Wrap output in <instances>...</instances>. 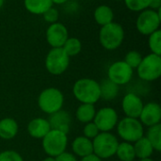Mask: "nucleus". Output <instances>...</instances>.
<instances>
[{"label":"nucleus","instance_id":"obj_1","mask_svg":"<svg viewBox=\"0 0 161 161\" xmlns=\"http://www.w3.org/2000/svg\"><path fill=\"white\" fill-rule=\"evenodd\" d=\"M74 96L81 104L97 103L100 98V85L92 78H80L76 80L73 87Z\"/></svg>","mask_w":161,"mask_h":161},{"label":"nucleus","instance_id":"obj_2","mask_svg":"<svg viewBox=\"0 0 161 161\" xmlns=\"http://www.w3.org/2000/svg\"><path fill=\"white\" fill-rule=\"evenodd\" d=\"M125 39L124 27L116 23L112 22L101 27L99 32L100 44L107 50L112 51L119 48Z\"/></svg>","mask_w":161,"mask_h":161},{"label":"nucleus","instance_id":"obj_3","mask_svg":"<svg viewBox=\"0 0 161 161\" xmlns=\"http://www.w3.org/2000/svg\"><path fill=\"white\" fill-rule=\"evenodd\" d=\"M42 141L43 151L48 157L56 158L62 153L66 152L68 137L67 134L61 131L51 129Z\"/></svg>","mask_w":161,"mask_h":161},{"label":"nucleus","instance_id":"obj_4","mask_svg":"<svg viewBox=\"0 0 161 161\" xmlns=\"http://www.w3.org/2000/svg\"><path fill=\"white\" fill-rule=\"evenodd\" d=\"M63 104V93L57 88L51 87L44 89L38 97L39 108L48 115L62 109Z\"/></svg>","mask_w":161,"mask_h":161},{"label":"nucleus","instance_id":"obj_5","mask_svg":"<svg viewBox=\"0 0 161 161\" xmlns=\"http://www.w3.org/2000/svg\"><path fill=\"white\" fill-rule=\"evenodd\" d=\"M119 142L110 132H100L92 140L93 154L101 159L110 158L115 156Z\"/></svg>","mask_w":161,"mask_h":161},{"label":"nucleus","instance_id":"obj_6","mask_svg":"<svg viewBox=\"0 0 161 161\" xmlns=\"http://www.w3.org/2000/svg\"><path fill=\"white\" fill-rule=\"evenodd\" d=\"M117 132L121 139L126 142L134 143L143 137V125L139 119L125 117L117 124Z\"/></svg>","mask_w":161,"mask_h":161},{"label":"nucleus","instance_id":"obj_7","mask_svg":"<svg viewBox=\"0 0 161 161\" xmlns=\"http://www.w3.org/2000/svg\"><path fill=\"white\" fill-rule=\"evenodd\" d=\"M161 24V8L154 10L151 8L140 12L136 20L137 30L144 36H149L159 29Z\"/></svg>","mask_w":161,"mask_h":161},{"label":"nucleus","instance_id":"obj_8","mask_svg":"<svg viewBox=\"0 0 161 161\" xmlns=\"http://www.w3.org/2000/svg\"><path fill=\"white\" fill-rule=\"evenodd\" d=\"M138 75L144 81H155L161 75V58L156 54H149L142 58L137 68Z\"/></svg>","mask_w":161,"mask_h":161},{"label":"nucleus","instance_id":"obj_9","mask_svg":"<svg viewBox=\"0 0 161 161\" xmlns=\"http://www.w3.org/2000/svg\"><path fill=\"white\" fill-rule=\"evenodd\" d=\"M70 58L62 47L52 48L46 55L44 65L47 72L53 75H62L69 67Z\"/></svg>","mask_w":161,"mask_h":161},{"label":"nucleus","instance_id":"obj_10","mask_svg":"<svg viewBox=\"0 0 161 161\" xmlns=\"http://www.w3.org/2000/svg\"><path fill=\"white\" fill-rule=\"evenodd\" d=\"M133 76V69L124 60L113 62L108 70V78L118 86L125 85L130 82Z\"/></svg>","mask_w":161,"mask_h":161},{"label":"nucleus","instance_id":"obj_11","mask_svg":"<svg viewBox=\"0 0 161 161\" xmlns=\"http://www.w3.org/2000/svg\"><path fill=\"white\" fill-rule=\"evenodd\" d=\"M92 122L96 125L100 132H109L118 124V114L112 108H102L96 111Z\"/></svg>","mask_w":161,"mask_h":161},{"label":"nucleus","instance_id":"obj_12","mask_svg":"<svg viewBox=\"0 0 161 161\" xmlns=\"http://www.w3.org/2000/svg\"><path fill=\"white\" fill-rule=\"evenodd\" d=\"M46 41L52 48L62 47L69 37L67 27L58 22L49 25L45 33Z\"/></svg>","mask_w":161,"mask_h":161},{"label":"nucleus","instance_id":"obj_13","mask_svg":"<svg viewBox=\"0 0 161 161\" xmlns=\"http://www.w3.org/2000/svg\"><path fill=\"white\" fill-rule=\"evenodd\" d=\"M139 119L142 125L147 127L160 124L161 108L159 104L156 102H150L146 105H143Z\"/></svg>","mask_w":161,"mask_h":161},{"label":"nucleus","instance_id":"obj_14","mask_svg":"<svg viewBox=\"0 0 161 161\" xmlns=\"http://www.w3.org/2000/svg\"><path fill=\"white\" fill-rule=\"evenodd\" d=\"M143 108L142 98L136 93L129 92L125 95L122 101V108L126 117L139 119Z\"/></svg>","mask_w":161,"mask_h":161},{"label":"nucleus","instance_id":"obj_15","mask_svg":"<svg viewBox=\"0 0 161 161\" xmlns=\"http://www.w3.org/2000/svg\"><path fill=\"white\" fill-rule=\"evenodd\" d=\"M47 121L51 126V129H56L68 135L72 125V118L67 111L60 109L55 113H52L49 115Z\"/></svg>","mask_w":161,"mask_h":161},{"label":"nucleus","instance_id":"obj_16","mask_svg":"<svg viewBox=\"0 0 161 161\" xmlns=\"http://www.w3.org/2000/svg\"><path fill=\"white\" fill-rule=\"evenodd\" d=\"M51 130V126L46 119L35 118L28 123L27 132L34 139H43V137Z\"/></svg>","mask_w":161,"mask_h":161},{"label":"nucleus","instance_id":"obj_17","mask_svg":"<svg viewBox=\"0 0 161 161\" xmlns=\"http://www.w3.org/2000/svg\"><path fill=\"white\" fill-rule=\"evenodd\" d=\"M72 149L74 154L81 158L90 156L93 154L92 141L84 136L76 137L72 143Z\"/></svg>","mask_w":161,"mask_h":161},{"label":"nucleus","instance_id":"obj_18","mask_svg":"<svg viewBox=\"0 0 161 161\" xmlns=\"http://www.w3.org/2000/svg\"><path fill=\"white\" fill-rule=\"evenodd\" d=\"M19 126L12 118H4L0 120V139L5 141L12 140L18 134Z\"/></svg>","mask_w":161,"mask_h":161},{"label":"nucleus","instance_id":"obj_19","mask_svg":"<svg viewBox=\"0 0 161 161\" xmlns=\"http://www.w3.org/2000/svg\"><path fill=\"white\" fill-rule=\"evenodd\" d=\"M93 18L99 25L104 26V25H108L113 22L114 12L109 6L100 5L94 9Z\"/></svg>","mask_w":161,"mask_h":161},{"label":"nucleus","instance_id":"obj_20","mask_svg":"<svg viewBox=\"0 0 161 161\" xmlns=\"http://www.w3.org/2000/svg\"><path fill=\"white\" fill-rule=\"evenodd\" d=\"M24 5L28 12L35 15H42L53 7L51 0H24Z\"/></svg>","mask_w":161,"mask_h":161},{"label":"nucleus","instance_id":"obj_21","mask_svg":"<svg viewBox=\"0 0 161 161\" xmlns=\"http://www.w3.org/2000/svg\"><path fill=\"white\" fill-rule=\"evenodd\" d=\"M133 146H134L136 158H138L140 159L150 158L155 151L152 144L150 143V142L144 136L142 137L140 140H138L136 142H134Z\"/></svg>","mask_w":161,"mask_h":161},{"label":"nucleus","instance_id":"obj_22","mask_svg":"<svg viewBox=\"0 0 161 161\" xmlns=\"http://www.w3.org/2000/svg\"><path fill=\"white\" fill-rule=\"evenodd\" d=\"M99 85H100V95L101 98H103L104 100L107 101L113 100L114 98H116V96L119 93V90H120L119 86L113 83L112 81H110L108 78L104 79L101 83H99Z\"/></svg>","mask_w":161,"mask_h":161},{"label":"nucleus","instance_id":"obj_23","mask_svg":"<svg viewBox=\"0 0 161 161\" xmlns=\"http://www.w3.org/2000/svg\"><path fill=\"white\" fill-rule=\"evenodd\" d=\"M95 113H96V110H95L94 105L81 104L75 111V117L80 123L87 124V123L93 121Z\"/></svg>","mask_w":161,"mask_h":161},{"label":"nucleus","instance_id":"obj_24","mask_svg":"<svg viewBox=\"0 0 161 161\" xmlns=\"http://www.w3.org/2000/svg\"><path fill=\"white\" fill-rule=\"evenodd\" d=\"M115 155L121 161H134V159L136 158V154L133 144L126 142L118 144Z\"/></svg>","mask_w":161,"mask_h":161},{"label":"nucleus","instance_id":"obj_25","mask_svg":"<svg viewBox=\"0 0 161 161\" xmlns=\"http://www.w3.org/2000/svg\"><path fill=\"white\" fill-rule=\"evenodd\" d=\"M146 139L150 142L155 151L161 150V125H156L148 127Z\"/></svg>","mask_w":161,"mask_h":161},{"label":"nucleus","instance_id":"obj_26","mask_svg":"<svg viewBox=\"0 0 161 161\" xmlns=\"http://www.w3.org/2000/svg\"><path fill=\"white\" fill-rule=\"evenodd\" d=\"M62 49L68 55V57L71 58V57H75L78 55L81 52L82 44H81V42L77 38L68 37V39L62 45Z\"/></svg>","mask_w":161,"mask_h":161},{"label":"nucleus","instance_id":"obj_27","mask_svg":"<svg viewBox=\"0 0 161 161\" xmlns=\"http://www.w3.org/2000/svg\"><path fill=\"white\" fill-rule=\"evenodd\" d=\"M148 45L153 54L158 56L161 55V31L160 29L153 32L149 35L148 38Z\"/></svg>","mask_w":161,"mask_h":161},{"label":"nucleus","instance_id":"obj_28","mask_svg":"<svg viewBox=\"0 0 161 161\" xmlns=\"http://www.w3.org/2000/svg\"><path fill=\"white\" fill-rule=\"evenodd\" d=\"M126 8L135 12H141L149 8L151 0H124Z\"/></svg>","mask_w":161,"mask_h":161},{"label":"nucleus","instance_id":"obj_29","mask_svg":"<svg viewBox=\"0 0 161 161\" xmlns=\"http://www.w3.org/2000/svg\"><path fill=\"white\" fill-rule=\"evenodd\" d=\"M142 59V56L140 52L136 51V50H132V51H129L125 57V62L129 66L131 67L133 70L134 69H137L138 66L140 65L141 61Z\"/></svg>","mask_w":161,"mask_h":161},{"label":"nucleus","instance_id":"obj_30","mask_svg":"<svg viewBox=\"0 0 161 161\" xmlns=\"http://www.w3.org/2000/svg\"><path fill=\"white\" fill-rule=\"evenodd\" d=\"M99 133H100V130L98 129V127L96 126V125L93 122L85 124L84 128H83V136L84 137L92 141Z\"/></svg>","mask_w":161,"mask_h":161},{"label":"nucleus","instance_id":"obj_31","mask_svg":"<svg viewBox=\"0 0 161 161\" xmlns=\"http://www.w3.org/2000/svg\"><path fill=\"white\" fill-rule=\"evenodd\" d=\"M0 161H24V159L18 152L6 150L0 153Z\"/></svg>","mask_w":161,"mask_h":161},{"label":"nucleus","instance_id":"obj_32","mask_svg":"<svg viewBox=\"0 0 161 161\" xmlns=\"http://www.w3.org/2000/svg\"><path fill=\"white\" fill-rule=\"evenodd\" d=\"M42 16H43V20H44L46 23H48V24L51 25V24H54V23L58 22L59 14H58V10L56 8L51 7L49 9H47V10L42 14Z\"/></svg>","mask_w":161,"mask_h":161},{"label":"nucleus","instance_id":"obj_33","mask_svg":"<svg viewBox=\"0 0 161 161\" xmlns=\"http://www.w3.org/2000/svg\"><path fill=\"white\" fill-rule=\"evenodd\" d=\"M55 159H56V161H78L75 155L68 153V152L62 153L61 155L57 157Z\"/></svg>","mask_w":161,"mask_h":161},{"label":"nucleus","instance_id":"obj_34","mask_svg":"<svg viewBox=\"0 0 161 161\" xmlns=\"http://www.w3.org/2000/svg\"><path fill=\"white\" fill-rule=\"evenodd\" d=\"M149 8L154 10H158L161 8V0H151Z\"/></svg>","mask_w":161,"mask_h":161},{"label":"nucleus","instance_id":"obj_35","mask_svg":"<svg viewBox=\"0 0 161 161\" xmlns=\"http://www.w3.org/2000/svg\"><path fill=\"white\" fill-rule=\"evenodd\" d=\"M80 161H102L101 158H99L97 156H95L94 154H92L90 156H87L85 158H82Z\"/></svg>","mask_w":161,"mask_h":161},{"label":"nucleus","instance_id":"obj_36","mask_svg":"<svg viewBox=\"0 0 161 161\" xmlns=\"http://www.w3.org/2000/svg\"><path fill=\"white\" fill-rule=\"evenodd\" d=\"M53 4H56V5H62L64 3H66L68 0H51Z\"/></svg>","mask_w":161,"mask_h":161},{"label":"nucleus","instance_id":"obj_37","mask_svg":"<svg viewBox=\"0 0 161 161\" xmlns=\"http://www.w3.org/2000/svg\"><path fill=\"white\" fill-rule=\"evenodd\" d=\"M41 161H56V159H55L54 158H51V157H47V158H43L42 160H41Z\"/></svg>","mask_w":161,"mask_h":161},{"label":"nucleus","instance_id":"obj_38","mask_svg":"<svg viewBox=\"0 0 161 161\" xmlns=\"http://www.w3.org/2000/svg\"><path fill=\"white\" fill-rule=\"evenodd\" d=\"M140 161H155V160H153L152 158H143V159H140Z\"/></svg>","mask_w":161,"mask_h":161},{"label":"nucleus","instance_id":"obj_39","mask_svg":"<svg viewBox=\"0 0 161 161\" xmlns=\"http://www.w3.org/2000/svg\"><path fill=\"white\" fill-rule=\"evenodd\" d=\"M4 3H5V0H0V8H1L2 7H3Z\"/></svg>","mask_w":161,"mask_h":161},{"label":"nucleus","instance_id":"obj_40","mask_svg":"<svg viewBox=\"0 0 161 161\" xmlns=\"http://www.w3.org/2000/svg\"><path fill=\"white\" fill-rule=\"evenodd\" d=\"M114 1H118L119 2V1H124V0H114Z\"/></svg>","mask_w":161,"mask_h":161}]
</instances>
